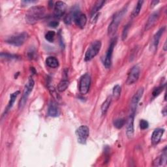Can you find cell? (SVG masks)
<instances>
[{
  "label": "cell",
  "mask_w": 167,
  "mask_h": 167,
  "mask_svg": "<svg viewBox=\"0 0 167 167\" xmlns=\"http://www.w3.org/2000/svg\"><path fill=\"white\" fill-rule=\"evenodd\" d=\"M46 9L42 6H33L29 8L26 14V21L29 24H35L45 16Z\"/></svg>",
  "instance_id": "1"
},
{
  "label": "cell",
  "mask_w": 167,
  "mask_h": 167,
  "mask_svg": "<svg viewBox=\"0 0 167 167\" xmlns=\"http://www.w3.org/2000/svg\"><path fill=\"white\" fill-rule=\"evenodd\" d=\"M126 12H127V8H124L121 11L117 12L114 14V16L111 23L108 28V33L109 35H112L116 33L119 26V24L121 22V20H122Z\"/></svg>",
  "instance_id": "2"
},
{
  "label": "cell",
  "mask_w": 167,
  "mask_h": 167,
  "mask_svg": "<svg viewBox=\"0 0 167 167\" xmlns=\"http://www.w3.org/2000/svg\"><path fill=\"white\" fill-rule=\"evenodd\" d=\"M101 48V42L100 41H95L91 44L85 54L84 59L86 62H88V61L92 60L94 58H95L99 52Z\"/></svg>",
  "instance_id": "3"
},
{
  "label": "cell",
  "mask_w": 167,
  "mask_h": 167,
  "mask_svg": "<svg viewBox=\"0 0 167 167\" xmlns=\"http://www.w3.org/2000/svg\"><path fill=\"white\" fill-rule=\"evenodd\" d=\"M34 85H35L34 80L32 78H29L28 80V81L27 82L26 84L24 87V89L23 91V94H22V98L20 101L19 105H18L19 109H23V107H24V105H25V104L28 100V98L29 95L32 92Z\"/></svg>",
  "instance_id": "4"
},
{
  "label": "cell",
  "mask_w": 167,
  "mask_h": 167,
  "mask_svg": "<svg viewBox=\"0 0 167 167\" xmlns=\"http://www.w3.org/2000/svg\"><path fill=\"white\" fill-rule=\"evenodd\" d=\"M28 33L26 32H23L22 33L9 37L5 41L7 43L14 45V46L20 47L22 46V45L25 43V41L28 39Z\"/></svg>",
  "instance_id": "5"
},
{
  "label": "cell",
  "mask_w": 167,
  "mask_h": 167,
  "mask_svg": "<svg viewBox=\"0 0 167 167\" xmlns=\"http://www.w3.org/2000/svg\"><path fill=\"white\" fill-rule=\"evenodd\" d=\"M76 134L77 136L78 142L82 144H85L89 135V127L86 125L80 126L76 131Z\"/></svg>",
  "instance_id": "6"
},
{
  "label": "cell",
  "mask_w": 167,
  "mask_h": 167,
  "mask_svg": "<svg viewBox=\"0 0 167 167\" xmlns=\"http://www.w3.org/2000/svg\"><path fill=\"white\" fill-rule=\"evenodd\" d=\"M91 84V77L89 74L86 73L84 74L80 78L79 84V91L82 95L86 94L89 89Z\"/></svg>",
  "instance_id": "7"
},
{
  "label": "cell",
  "mask_w": 167,
  "mask_h": 167,
  "mask_svg": "<svg viewBox=\"0 0 167 167\" xmlns=\"http://www.w3.org/2000/svg\"><path fill=\"white\" fill-rule=\"evenodd\" d=\"M140 76V67L138 65L134 66L130 73L128 74V77L126 81L127 85H132L137 82Z\"/></svg>",
  "instance_id": "8"
},
{
  "label": "cell",
  "mask_w": 167,
  "mask_h": 167,
  "mask_svg": "<svg viewBox=\"0 0 167 167\" xmlns=\"http://www.w3.org/2000/svg\"><path fill=\"white\" fill-rule=\"evenodd\" d=\"M116 43V38H114V39L111 41V43L109 45V47L107 51V54H106L105 59H104V66L107 69L110 68L111 65V62H112V57L115 45Z\"/></svg>",
  "instance_id": "9"
},
{
  "label": "cell",
  "mask_w": 167,
  "mask_h": 167,
  "mask_svg": "<svg viewBox=\"0 0 167 167\" xmlns=\"http://www.w3.org/2000/svg\"><path fill=\"white\" fill-rule=\"evenodd\" d=\"M143 94H144V88H140L133 95L131 101V107H130L131 114H135L136 107H137V105L143 95Z\"/></svg>",
  "instance_id": "10"
},
{
  "label": "cell",
  "mask_w": 167,
  "mask_h": 167,
  "mask_svg": "<svg viewBox=\"0 0 167 167\" xmlns=\"http://www.w3.org/2000/svg\"><path fill=\"white\" fill-rule=\"evenodd\" d=\"M67 9V5L63 2H57L54 5V17L56 18H62Z\"/></svg>",
  "instance_id": "11"
},
{
  "label": "cell",
  "mask_w": 167,
  "mask_h": 167,
  "mask_svg": "<svg viewBox=\"0 0 167 167\" xmlns=\"http://www.w3.org/2000/svg\"><path fill=\"white\" fill-rule=\"evenodd\" d=\"M80 13L79 8L78 7L75 6L71 9L70 12L68 13L64 18V22L67 24H70L73 21H74V19L78 16V14Z\"/></svg>",
  "instance_id": "12"
},
{
  "label": "cell",
  "mask_w": 167,
  "mask_h": 167,
  "mask_svg": "<svg viewBox=\"0 0 167 167\" xmlns=\"http://www.w3.org/2000/svg\"><path fill=\"white\" fill-rule=\"evenodd\" d=\"M164 30H165V27H163L155 34L153 38V40L151 43V50L152 51L155 52V50L157 49L159 40H160L162 35L164 32Z\"/></svg>",
  "instance_id": "13"
},
{
  "label": "cell",
  "mask_w": 167,
  "mask_h": 167,
  "mask_svg": "<svg viewBox=\"0 0 167 167\" xmlns=\"http://www.w3.org/2000/svg\"><path fill=\"white\" fill-rule=\"evenodd\" d=\"M134 114H130L129 118L128 119L127 124L126 134L128 139H131L134 135Z\"/></svg>",
  "instance_id": "14"
},
{
  "label": "cell",
  "mask_w": 167,
  "mask_h": 167,
  "mask_svg": "<svg viewBox=\"0 0 167 167\" xmlns=\"http://www.w3.org/2000/svg\"><path fill=\"white\" fill-rule=\"evenodd\" d=\"M164 129L161 128H158L154 130V131L152 133V135H151V143H152L153 145H156V144H157L159 142L164 134Z\"/></svg>",
  "instance_id": "15"
},
{
  "label": "cell",
  "mask_w": 167,
  "mask_h": 167,
  "mask_svg": "<svg viewBox=\"0 0 167 167\" xmlns=\"http://www.w3.org/2000/svg\"><path fill=\"white\" fill-rule=\"evenodd\" d=\"M159 13L158 11L154 12L150 15L147 21V23L146 24L145 29L146 30V31L149 29L151 28H152L155 25V24L156 23L159 19Z\"/></svg>",
  "instance_id": "16"
},
{
  "label": "cell",
  "mask_w": 167,
  "mask_h": 167,
  "mask_svg": "<svg viewBox=\"0 0 167 167\" xmlns=\"http://www.w3.org/2000/svg\"><path fill=\"white\" fill-rule=\"evenodd\" d=\"M48 115L51 117H57L59 114V110L55 102H51L48 109Z\"/></svg>",
  "instance_id": "17"
},
{
  "label": "cell",
  "mask_w": 167,
  "mask_h": 167,
  "mask_svg": "<svg viewBox=\"0 0 167 167\" xmlns=\"http://www.w3.org/2000/svg\"><path fill=\"white\" fill-rule=\"evenodd\" d=\"M74 22H75V24H77V26H78L80 28H84V27L86 24L87 17L84 14L80 13L79 14H78V16L76 17Z\"/></svg>",
  "instance_id": "18"
},
{
  "label": "cell",
  "mask_w": 167,
  "mask_h": 167,
  "mask_svg": "<svg viewBox=\"0 0 167 167\" xmlns=\"http://www.w3.org/2000/svg\"><path fill=\"white\" fill-rule=\"evenodd\" d=\"M166 148L164 150L163 154L156 159V161H154V165L155 166H163L166 163Z\"/></svg>",
  "instance_id": "19"
},
{
  "label": "cell",
  "mask_w": 167,
  "mask_h": 167,
  "mask_svg": "<svg viewBox=\"0 0 167 167\" xmlns=\"http://www.w3.org/2000/svg\"><path fill=\"white\" fill-rule=\"evenodd\" d=\"M46 63L47 65L50 67V68H56L59 66V62L57 58L55 57H48L46 59Z\"/></svg>",
  "instance_id": "20"
},
{
  "label": "cell",
  "mask_w": 167,
  "mask_h": 167,
  "mask_svg": "<svg viewBox=\"0 0 167 167\" xmlns=\"http://www.w3.org/2000/svg\"><path fill=\"white\" fill-rule=\"evenodd\" d=\"M112 101V97H109L107 99L105 100V101L103 103L101 106V112H102V114L105 115L106 113L107 112V110L110 107V103Z\"/></svg>",
  "instance_id": "21"
},
{
  "label": "cell",
  "mask_w": 167,
  "mask_h": 167,
  "mask_svg": "<svg viewBox=\"0 0 167 167\" xmlns=\"http://www.w3.org/2000/svg\"><path fill=\"white\" fill-rule=\"evenodd\" d=\"M19 94H20V92H19V91H17V92H14V93H13V94H12L11 95V96H10V101H9V104H8V105H7V107L6 108V112L8 110H9L12 108V107L13 106V104L14 103L15 100H16V99H17V96Z\"/></svg>",
  "instance_id": "22"
},
{
  "label": "cell",
  "mask_w": 167,
  "mask_h": 167,
  "mask_svg": "<svg viewBox=\"0 0 167 167\" xmlns=\"http://www.w3.org/2000/svg\"><path fill=\"white\" fill-rule=\"evenodd\" d=\"M143 3H144V1H141V0H140V1L138 2L137 4H136V5L134 7V9L133 11V13H132V14H131L132 18L136 17L139 14V13L140 12V10L142 9Z\"/></svg>",
  "instance_id": "23"
},
{
  "label": "cell",
  "mask_w": 167,
  "mask_h": 167,
  "mask_svg": "<svg viewBox=\"0 0 167 167\" xmlns=\"http://www.w3.org/2000/svg\"><path fill=\"white\" fill-rule=\"evenodd\" d=\"M105 1H97L94 7H93V9H92V17H94V15L96 14V13L98 11H99L102 7H103V5L105 4Z\"/></svg>",
  "instance_id": "24"
},
{
  "label": "cell",
  "mask_w": 167,
  "mask_h": 167,
  "mask_svg": "<svg viewBox=\"0 0 167 167\" xmlns=\"http://www.w3.org/2000/svg\"><path fill=\"white\" fill-rule=\"evenodd\" d=\"M69 81L66 79H63L59 83V84L58 86V90L61 92H64V91L67 89L68 86H69Z\"/></svg>",
  "instance_id": "25"
},
{
  "label": "cell",
  "mask_w": 167,
  "mask_h": 167,
  "mask_svg": "<svg viewBox=\"0 0 167 167\" xmlns=\"http://www.w3.org/2000/svg\"><path fill=\"white\" fill-rule=\"evenodd\" d=\"M121 95V87L119 85H116L113 89L112 95L115 99H118Z\"/></svg>",
  "instance_id": "26"
},
{
  "label": "cell",
  "mask_w": 167,
  "mask_h": 167,
  "mask_svg": "<svg viewBox=\"0 0 167 167\" xmlns=\"http://www.w3.org/2000/svg\"><path fill=\"white\" fill-rule=\"evenodd\" d=\"M125 124V120L124 118H118L114 121V125L117 129H121L124 127Z\"/></svg>",
  "instance_id": "27"
},
{
  "label": "cell",
  "mask_w": 167,
  "mask_h": 167,
  "mask_svg": "<svg viewBox=\"0 0 167 167\" xmlns=\"http://www.w3.org/2000/svg\"><path fill=\"white\" fill-rule=\"evenodd\" d=\"M1 58L3 59H17L18 56L17 55H14L11 54H9V53H5V52H2L1 53Z\"/></svg>",
  "instance_id": "28"
},
{
  "label": "cell",
  "mask_w": 167,
  "mask_h": 167,
  "mask_svg": "<svg viewBox=\"0 0 167 167\" xmlns=\"http://www.w3.org/2000/svg\"><path fill=\"white\" fill-rule=\"evenodd\" d=\"M55 32L53 31H49L47 33V34L45 35V39H46L48 42L52 43L54 41V37H55Z\"/></svg>",
  "instance_id": "29"
},
{
  "label": "cell",
  "mask_w": 167,
  "mask_h": 167,
  "mask_svg": "<svg viewBox=\"0 0 167 167\" xmlns=\"http://www.w3.org/2000/svg\"><path fill=\"white\" fill-rule=\"evenodd\" d=\"M149 127V124L148 121L145 119H142L140 121V127L141 129L145 130L146 129H148Z\"/></svg>",
  "instance_id": "30"
},
{
  "label": "cell",
  "mask_w": 167,
  "mask_h": 167,
  "mask_svg": "<svg viewBox=\"0 0 167 167\" xmlns=\"http://www.w3.org/2000/svg\"><path fill=\"white\" fill-rule=\"evenodd\" d=\"M27 55H28V57L29 59H33L34 57H35V49L32 48L29 49L28 52H27Z\"/></svg>",
  "instance_id": "31"
},
{
  "label": "cell",
  "mask_w": 167,
  "mask_h": 167,
  "mask_svg": "<svg viewBox=\"0 0 167 167\" xmlns=\"http://www.w3.org/2000/svg\"><path fill=\"white\" fill-rule=\"evenodd\" d=\"M129 27H130V25L129 24H127L125 26L124 30H123V33H122V39L123 40H125L126 38H127V34H128V31H129Z\"/></svg>",
  "instance_id": "32"
},
{
  "label": "cell",
  "mask_w": 167,
  "mask_h": 167,
  "mask_svg": "<svg viewBox=\"0 0 167 167\" xmlns=\"http://www.w3.org/2000/svg\"><path fill=\"white\" fill-rule=\"evenodd\" d=\"M163 89V86H160V87H158L157 88H155L154 92L152 93V95L154 97H156V96H158L159 94H161V92H162Z\"/></svg>",
  "instance_id": "33"
},
{
  "label": "cell",
  "mask_w": 167,
  "mask_h": 167,
  "mask_svg": "<svg viewBox=\"0 0 167 167\" xmlns=\"http://www.w3.org/2000/svg\"><path fill=\"white\" fill-rule=\"evenodd\" d=\"M59 24V22L57 21H52L49 23V26L50 27H53V28H56Z\"/></svg>",
  "instance_id": "34"
},
{
  "label": "cell",
  "mask_w": 167,
  "mask_h": 167,
  "mask_svg": "<svg viewBox=\"0 0 167 167\" xmlns=\"http://www.w3.org/2000/svg\"><path fill=\"white\" fill-rule=\"evenodd\" d=\"M159 2V1H153L151 3V7H154L155 5H156Z\"/></svg>",
  "instance_id": "35"
},
{
  "label": "cell",
  "mask_w": 167,
  "mask_h": 167,
  "mask_svg": "<svg viewBox=\"0 0 167 167\" xmlns=\"http://www.w3.org/2000/svg\"><path fill=\"white\" fill-rule=\"evenodd\" d=\"M163 49H164V51H166V42H165V43H164Z\"/></svg>",
  "instance_id": "36"
},
{
  "label": "cell",
  "mask_w": 167,
  "mask_h": 167,
  "mask_svg": "<svg viewBox=\"0 0 167 167\" xmlns=\"http://www.w3.org/2000/svg\"><path fill=\"white\" fill-rule=\"evenodd\" d=\"M166 112V107L164 108V112H163V114H164V116L166 115V112Z\"/></svg>",
  "instance_id": "37"
}]
</instances>
